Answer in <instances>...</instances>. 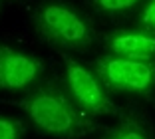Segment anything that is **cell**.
Returning a JSON list of instances; mask_svg holds the SVG:
<instances>
[{"instance_id": "cell-1", "label": "cell", "mask_w": 155, "mask_h": 139, "mask_svg": "<svg viewBox=\"0 0 155 139\" xmlns=\"http://www.w3.org/2000/svg\"><path fill=\"white\" fill-rule=\"evenodd\" d=\"M16 103L26 109L30 119L42 131L50 135L76 139L91 129L90 121L78 111L74 101L54 85H42L32 95Z\"/></svg>"}, {"instance_id": "cell-2", "label": "cell", "mask_w": 155, "mask_h": 139, "mask_svg": "<svg viewBox=\"0 0 155 139\" xmlns=\"http://www.w3.org/2000/svg\"><path fill=\"white\" fill-rule=\"evenodd\" d=\"M34 28L48 44L68 50H84L96 38L90 20L62 2L40 6L34 12Z\"/></svg>"}, {"instance_id": "cell-3", "label": "cell", "mask_w": 155, "mask_h": 139, "mask_svg": "<svg viewBox=\"0 0 155 139\" xmlns=\"http://www.w3.org/2000/svg\"><path fill=\"white\" fill-rule=\"evenodd\" d=\"M96 74L107 90L147 94L155 85V60H137L123 56H101L94 64Z\"/></svg>"}, {"instance_id": "cell-4", "label": "cell", "mask_w": 155, "mask_h": 139, "mask_svg": "<svg viewBox=\"0 0 155 139\" xmlns=\"http://www.w3.org/2000/svg\"><path fill=\"white\" fill-rule=\"evenodd\" d=\"M62 58L66 64V78H68L70 91L80 108L90 113H96V115L117 113V108L114 105V101L105 91L107 88L104 85L97 74L90 72L86 66L78 64L68 54H62Z\"/></svg>"}, {"instance_id": "cell-5", "label": "cell", "mask_w": 155, "mask_h": 139, "mask_svg": "<svg viewBox=\"0 0 155 139\" xmlns=\"http://www.w3.org/2000/svg\"><path fill=\"white\" fill-rule=\"evenodd\" d=\"M42 72V62L0 44V90H24Z\"/></svg>"}, {"instance_id": "cell-6", "label": "cell", "mask_w": 155, "mask_h": 139, "mask_svg": "<svg viewBox=\"0 0 155 139\" xmlns=\"http://www.w3.org/2000/svg\"><path fill=\"white\" fill-rule=\"evenodd\" d=\"M105 46L111 54L123 58L155 60V32L149 30H121L111 34Z\"/></svg>"}, {"instance_id": "cell-7", "label": "cell", "mask_w": 155, "mask_h": 139, "mask_svg": "<svg viewBox=\"0 0 155 139\" xmlns=\"http://www.w3.org/2000/svg\"><path fill=\"white\" fill-rule=\"evenodd\" d=\"M141 0H91V6L105 14H121L135 8Z\"/></svg>"}, {"instance_id": "cell-8", "label": "cell", "mask_w": 155, "mask_h": 139, "mask_svg": "<svg viewBox=\"0 0 155 139\" xmlns=\"http://www.w3.org/2000/svg\"><path fill=\"white\" fill-rule=\"evenodd\" d=\"M107 139H149V137H147V131L139 123L131 121V123H123L121 127H117Z\"/></svg>"}, {"instance_id": "cell-9", "label": "cell", "mask_w": 155, "mask_h": 139, "mask_svg": "<svg viewBox=\"0 0 155 139\" xmlns=\"http://www.w3.org/2000/svg\"><path fill=\"white\" fill-rule=\"evenodd\" d=\"M26 131V125L18 119L0 117V139H20Z\"/></svg>"}, {"instance_id": "cell-10", "label": "cell", "mask_w": 155, "mask_h": 139, "mask_svg": "<svg viewBox=\"0 0 155 139\" xmlns=\"http://www.w3.org/2000/svg\"><path fill=\"white\" fill-rule=\"evenodd\" d=\"M139 24H141L143 30L155 32V0H149L145 4V8L141 10V16H139Z\"/></svg>"}]
</instances>
